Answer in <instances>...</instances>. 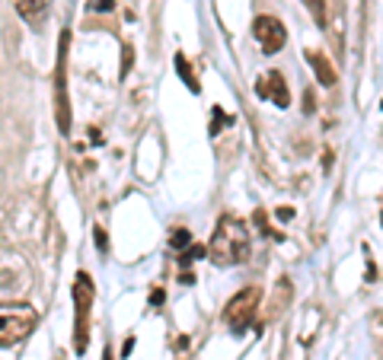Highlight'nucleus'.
I'll return each mask as SVG.
<instances>
[{
    "instance_id": "nucleus-1",
    "label": "nucleus",
    "mask_w": 383,
    "mask_h": 360,
    "mask_svg": "<svg viewBox=\"0 0 383 360\" xmlns=\"http://www.w3.org/2000/svg\"><path fill=\"white\" fill-rule=\"evenodd\" d=\"M208 256L214 265H236V262H246L249 256V226L246 220L240 217H220L214 233H211V242H208Z\"/></svg>"
},
{
    "instance_id": "nucleus-2",
    "label": "nucleus",
    "mask_w": 383,
    "mask_h": 360,
    "mask_svg": "<svg viewBox=\"0 0 383 360\" xmlns=\"http://www.w3.org/2000/svg\"><path fill=\"white\" fill-rule=\"evenodd\" d=\"M38 313L26 303H0V347H13L36 331Z\"/></svg>"
},
{
    "instance_id": "nucleus-3",
    "label": "nucleus",
    "mask_w": 383,
    "mask_h": 360,
    "mask_svg": "<svg viewBox=\"0 0 383 360\" xmlns=\"http://www.w3.org/2000/svg\"><path fill=\"white\" fill-rule=\"evenodd\" d=\"M90 306H93V278L87 271H80L74 278V309H77L74 351L77 354L87 351V341H90Z\"/></svg>"
},
{
    "instance_id": "nucleus-4",
    "label": "nucleus",
    "mask_w": 383,
    "mask_h": 360,
    "mask_svg": "<svg viewBox=\"0 0 383 360\" xmlns=\"http://www.w3.org/2000/svg\"><path fill=\"white\" fill-rule=\"evenodd\" d=\"M68 45L70 32L64 29L58 38V68H54V112H58V131H70V105H68Z\"/></svg>"
},
{
    "instance_id": "nucleus-5",
    "label": "nucleus",
    "mask_w": 383,
    "mask_h": 360,
    "mask_svg": "<svg viewBox=\"0 0 383 360\" xmlns=\"http://www.w3.org/2000/svg\"><path fill=\"white\" fill-rule=\"evenodd\" d=\"M259 300H262V290H259V287H246V290H240L224 306V322H227V329H230L233 335H243V331L253 325Z\"/></svg>"
},
{
    "instance_id": "nucleus-6",
    "label": "nucleus",
    "mask_w": 383,
    "mask_h": 360,
    "mask_svg": "<svg viewBox=\"0 0 383 360\" xmlns=\"http://www.w3.org/2000/svg\"><path fill=\"white\" fill-rule=\"evenodd\" d=\"M253 36L259 38V45H262L265 54L281 52L285 42H287V29H285V23H281L278 16H255Z\"/></svg>"
},
{
    "instance_id": "nucleus-7",
    "label": "nucleus",
    "mask_w": 383,
    "mask_h": 360,
    "mask_svg": "<svg viewBox=\"0 0 383 360\" xmlns=\"http://www.w3.org/2000/svg\"><path fill=\"white\" fill-rule=\"evenodd\" d=\"M255 93H259L262 99H271V102L278 105V109H287V105H291L287 83H285V77H281L278 70H271V74H265L262 80L255 83Z\"/></svg>"
},
{
    "instance_id": "nucleus-8",
    "label": "nucleus",
    "mask_w": 383,
    "mask_h": 360,
    "mask_svg": "<svg viewBox=\"0 0 383 360\" xmlns=\"http://www.w3.org/2000/svg\"><path fill=\"white\" fill-rule=\"evenodd\" d=\"M307 61H310V68H313L316 80H320V86H336V70H332L329 58H326L323 52H313V48H310Z\"/></svg>"
},
{
    "instance_id": "nucleus-9",
    "label": "nucleus",
    "mask_w": 383,
    "mask_h": 360,
    "mask_svg": "<svg viewBox=\"0 0 383 360\" xmlns=\"http://www.w3.org/2000/svg\"><path fill=\"white\" fill-rule=\"evenodd\" d=\"M16 13L23 16L26 23H36L38 16L45 13V0H16Z\"/></svg>"
},
{
    "instance_id": "nucleus-10",
    "label": "nucleus",
    "mask_w": 383,
    "mask_h": 360,
    "mask_svg": "<svg viewBox=\"0 0 383 360\" xmlns=\"http://www.w3.org/2000/svg\"><path fill=\"white\" fill-rule=\"evenodd\" d=\"M176 70H179V77H182V83H186L192 93H202V83H198V77H195V70L188 68V61H186V54H176Z\"/></svg>"
},
{
    "instance_id": "nucleus-11",
    "label": "nucleus",
    "mask_w": 383,
    "mask_h": 360,
    "mask_svg": "<svg viewBox=\"0 0 383 360\" xmlns=\"http://www.w3.org/2000/svg\"><path fill=\"white\" fill-rule=\"evenodd\" d=\"M204 256H208V249H204V246H188V249H182L179 265H182V268H188L192 262H198V258H204Z\"/></svg>"
},
{
    "instance_id": "nucleus-12",
    "label": "nucleus",
    "mask_w": 383,
    "mask_h": 360,
    "mask_svg": "<svg viewBox=\"0 0 383 360\" xmlns=\"http://www.w3.org/2000/svg\"><path fill=\"white\" fill-rule=\"evenodd\" d=\"M170 246H173V249H188V246H192V233H188L186 226H176L173 236H170Z\"/></svg>"
},
{
    "instance_id": "nucleus-13",
    "label": "nucleus",
    "mask_w": 383,
    "mask_h": 360,
    "mask_svg": "<svg viewBox=\"0 0 383 360\" xmlns=\"http://www.w3.org/2000/svg\"><path fill=\"white\" fill-rule=\"evenodd\" d=\"M303 3H307V10L313 13L316 23L323 26V23H326V0H303Z\"/></svg>"
},
{
    "instance_id": "nucleus-14",
    "label": "nucleus",
    "mask_w": 383,
    "mask_h": 360,
    "mask_svg": "<svg viewBox=\"0 0 383 360\" xmlns=\"http://www.w3.org/2000/svg\"><path fill=\"white\" fill-rule=\"evenodd\" d=\"M115 7V0H96L90 10H99V13H105V10H112Z\"/></svg>"
},
{
    "instance_id": "nucleus-15",
    "label": "nucleus",
    "mask_w": 383,
    "mask_h": 360,
    "mask_svg": "<svg viewBox=\"0 0 383 360\" xmlns=\"http://www.w3.org/2000/svg\"><path fill=\"white\" fill-rule=\"evenodd\" d=\"M303 112H313V90L303 93Z\"/></svg>"
},
{
    "instance_id": "nucleus-16",
    "label": "nucleus",
    "mask_w": 383,
    "mask_h": 360,
    "mask_svg": "<svg viewBox=\"0 0 383 360\" xmlns=\"http://www.w3.org/2000/svg\"><path fill=\"white\" fill-rule=\"evenodd\" d=\"M93 233H96V246H99V249H105V230H103V226H96Z\"/></svg>"
},
{
    "instance_id": "nucleus-17",
    "label": "nucleus",
    "mask_w": 383,
    "mask_h": 360,
    "mask_svg": "<svg viewBox=\"0 0 383 360\" xmlns=\"http://www.w3.org/2000/svg\"><path fill=\"white\" fill-rule=\"evenodd\" d=\"M160 303H163V290H153L151 293V306H160Z\"/></svg>"
},
{
    "instance_id": "nucleus-18",
    "label": "nucleus",
    "mask_w": 383,
    "mask_h": 360,
    "mask_svg": "<svg viewBox=\"0 0 383 360\" xmlns=\"http://www.w3.org/2000/svg\"><path fill=\"white\" fill-rule=\"evenodd\" d=\"M291 217H294L291 208H278V220H291Z\"/></svg>"
},
{
    "instance_id": "nucleus-19",
    "label": "nucleus",
    "mask_w": 383,
    "mask_h": 360,
    "mask_svg": "<svg viewBox=\"0 0 383 360\" xmlns=\"http://www.w3.org/2000/svg\"><path fill=\"white\" fill-rule=\"evenodd\" d=\"M179 281H182V284H195V274H188V271H182V274H179Z\"/></svg>"
},
{
    "instance_id": "nucleus-20",
    "label": "nucleus",
    "mask_w": 383,
    "mask_h": 360,
    "mask_svg": "<svg viewBox=\"0 0 383 360\" xmlns=\"http://www.w3.org/2000/svg\"><path fill=\"white\" fill-rule=\"evenodd\" d=\"M131 347H135V338H128V341H125V347H121V354H125V357H128V354H131Z\"/></svg>"
},
{
    "instance_id": "nucleus-21",
    "label": "nucleus",
    "mask_w": 383,
    "mask_h": 360,
    "mask_svg": "<svg viewBox=\"0 0 383 360\" xmlns=\"http://www.w3.org/2000/svg\"><path fill=\"white\" fill-rule=\"evenodd\" d=\"M103 360H112V351H109V347H105V354H103Z\"/></svg>"
}]
</instances>
